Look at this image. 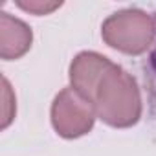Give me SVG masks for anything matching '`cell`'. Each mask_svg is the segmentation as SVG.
<instances>
[{
  "mask_svg": "<svg viewBox=\"0 0 156 156\" xmlns=\"http://www.w3.org/2000/svg\"><path fill=\"white\" fill-rule=\"evenodd\" d=\"M70 85L94 105L99 119L114 129H129L141 118L136 79L101 53H77L70 64Z\"/></svg>",
  "mask_w": 156,
  "mask_h": 156,
  "instance_id": "cell-1",
  "label": "cell"
},
{
  "mask_svg": "<svg viewBox=\"0 0 156 156\" xmlns=\"http://www.w3.org/2000/svg\"><path fill=\"white\" fill-rule=\"evenodd\" d=\"M103 41L127 55H141L156 39V20L143 9H121L112 13L101 26Z\"/></svg>",
  "mask_w": 156,
  "mask_h": 156,
  "instance_id": "cell-2",
  "label": "cell"
},
{
  "mask_svg": "<svg viewBox=\"0 0 156 156\" xmlns=\"http://www.w3.org/2000/svg\"><path fill=\"white\" fill-rule=\"evenodd\" d=\"M98 114L90 101H87L72 87L62 88L51 103V125L61 138L73 140L88 134Z\"/></svg>",
  "mask_w": 156,
  "mask_h": 156,
  "instance_id": "cell-3",
  "label": "cell"
},
{
  "mask_svg": "<svg viewBox=\"0 0 156 156\" xmlns=\"http://www.w3.org/2000/svg\"><path fill=\"white\" fill-rule=\"evenodd\" d=\"M31 28L9 13H0V57L4 61L20 59L31 48Z\"/></svg>",
  "mask_w": 156,
  "mask_h": 156,
  "instance_id": "cell-4",
  "label": "cell"
},
{
  "mask_svg": "<svg viewBox=\"0 0 156 156\" xmlns=\"http://www.w3.org/2000/svg\"><path fill=\"white\" fill-rule=\"evenodd\" d=\"M154 20H156V15H154ZM141 75H143V87L147 92L151 116L156 121V39L147 53V59L141 64Z\"/></svg>",
  "mask_w": 156,
  "mask_h": 156,
  "instance_id": "cell-5",
  "label": "cell"
},
{
  "mask_svg": "<svg viewBox=\"0 0 156 156\" xmlns=\"http://www.w3.org/2000/svg\"><path fill=\"white\" fill-rule=\"evenodd\" d=\"M17 6L24 11H30L33 15H48L51 13L53 9L61 8L62 4L61 2H22V0H19Z\"/></svg>",
  "mask_w": 156,
  "mask_h": 156,
  "instance_id": "cell-6",
  "label": "cell"
}]
</instances>
